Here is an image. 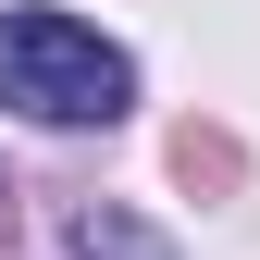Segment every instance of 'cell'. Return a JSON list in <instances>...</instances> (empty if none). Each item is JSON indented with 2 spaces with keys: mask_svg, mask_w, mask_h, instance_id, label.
<instances>
[{
  "mask_svg": "<svg viewBox=\"0 0 260 260\" xmlns=\"http://www.w3.org/2000/svg\"><path fill=\"white\" fill-rule=\"evenodd\" d=\"M0 112L25 124H124L137 112V62L75 13H0Z\"/></svg>",
  "mask_w": 260,
  "mask_h": 260,
  "instance_id": "1",
  "label": "cell"
}]
</instances>
